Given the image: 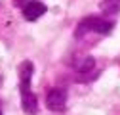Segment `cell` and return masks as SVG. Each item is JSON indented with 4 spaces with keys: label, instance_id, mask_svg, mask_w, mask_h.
Masks as SVG:
<instances>
[{
    "label": "cell",
    "instance_id": "cell-1",
    "mask_svg": "<svg viewBox=\"0 0 120 115\" xmlns=\"http://www.w3.org/2000/svg\"><path fill=\"white\" fill-rule=\"evenodd\" d=\"M101 33V35H107L112 31V21L109 19H103V17H95V16H90L86 19H82L78 23L76 29V37H82L84 33Z\"/></svg>",
    "mask_w": 120,
    "mask_h": 115
},
{
    "label": "cell",
    "instance_id": "cell-2",
    "mask_svg": "<svg viewBox=\"0 0 120 115\" xmlns=\"http://www.w3.org/2000/svg\"><path fill=\"white\" fill-rule=\"evenodd\" d=\"M46 106L50 111H63L67 106V90L65 88H52L46 96Z\"/></svg>",
    "mask_w": 120,
    "mask_h": 115
},
{
    "label": "cell",
    "instance_id": "cell-3",
    "mask_svg": "<svg viewBox=\"0 0 120 115\" xmlns=\"http://www.w3.org/2000/svg\"><path fill=\"white\" fill-rule=\"evenodd\" d=\"M44 13H46V6L42 2H38V0H31V2H27L23 6V17L27 21H36Z\"/></svg>",
    "mask_w": 120,
    "mask_h": 115
},
{
    "label": "cell",
    "instance_id": "cell-4",
    "mask_svg": "<svg viewBox=\"0 0 120 115\" xmlns=\"http://www.w3.org/2000/svg\"><path fill=\"white\" fill-rule=\"evenodd\" d=\"M31 77H33V63L23 62L19 65V90H21V94L31 90Z\"/></svg>",
    "mask_w": 120,
    "mask_h": 115
},
{
    "label": "cell",
    "instance_id": "cell-5",
    "mask_svg": "<svg viewBox=\"0 0 120 115\" xmlns=\"http://www.w3.org/2000/svg\"><path fill=\"white\" fill-rule=\"evenodd\" d=\"M21 107H23L25 113H31V115H34L38 111V98L33 90L21 94Z\"/></svg>",
    "mask_w": 120,
    "mask_h": 115
},
{
    "label": "cell",
    "instance_id": "cell-6",
    "mask_svg": "<svg viewBox=\"0 0 120 115\" xmlns=\"http://www.w3.org/2000/svg\"><path fill=\"white\" fill-rule=\"evenodd\" d=\"M99 8L103 12V16H114L120 12V0H103Z\"/></svg>",
    "mask_w": 120,
    "mask_h": 115
},
{
    "label": "cell",
    "instance_id": "cell-7",
    "mask_svg": "<svg viewBox=\"0 0 120 115\" xmlns=\"http://www.w3.org/2000/svg\"><path fill=\"white\" fill-rule=\"evenodd\" d=\"M94 65H95L94 58H82V62L76 63L74 67H76L78 73H88V71H92V69H94Z\"/></svg>",
    "mask_w": 120,
    "mask_h": 115
},
{
    "label": "cell",
    "instance_id": "cell-8",
    "mask_svg": "<svg viewBox=\"0 0 120 115\" xmlns=\"http://www.w3.org/2000/svg\"><path fill=\"white\" fill-rule=\"evenodd\" d=\"M0 115H2V113H0Z\"/></svg>",
    "mask_w": 120,
    "mask_h": 115
}]
</instances>
